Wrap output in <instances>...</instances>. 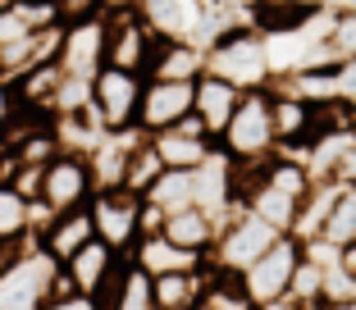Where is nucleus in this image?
Listing matches in <instances>:
<instances>
[{
	"instance_id": "f257e3e1",
	"label": "nucleus",
	"mask_w": 356,
	"mask_h": 310,
	"mask_svg": "<svg viewBox=\"0 0 356 310\" xmlns=\"http://www.w3.org/2000/svg\"><path fill=\"white\" fill-rule=\"evenodd\" d=\"M220 151L233 165H265L279 155V137H274V92H242L238 114L229 119V128L220 133Z\"/></svg>"
},
{
	"instance_id": "f03ea898",
	"label": "nucleus",
	"mask_w": 356,
	"mask_h": 310,
	"mask_svg": "<svg viewBox=\"0 0 356 310\" xmlns=\"http://www.w3.org/2000/svg\"><path fill=\"white\" fill-rule=\"evenodd\" d=\"M206 73L233 83L238 92H261L274 83V64H270V46L256 28H233L220 42L206 46Z\"/></svg>"
},
{
	"instance_id": "7ed1b4c3",
	"label": "nucleus",
	"mask_w": 356,
	"mask_h": 310,
	"mask_svg": "<svg viewBox=\"0 0 356 310\" xmlns=\"http://www.w3.org/2000/svg\"><path fill=\"white\" fill-rule=\"evenodd\" d=\"M279 238L283 233L270 228L261 215H252V210H233V215L220 224V238H215V247H210L206 265H220V269H229V274H242V269H252Z\"/></svg>"
},
{
	"instance_id": "20e7f679",
	"label": "nucleus",
	"mask_w": 356,
	"mask_h": 310,
	"mask_svg": "<svg viewBox=\"0 0 356 310\" xmlns=\"http://www.w3.org/2000/svg\"><path fill=\"white\" fill-rule=\"evenodd\" d=\"M142 206H147V201L137 197V192H128V187L96 192V197L87 201L92 224H96V238H101L110 251H119V256H133V247L142 242Z\"/></svg>"
},
{
	"instance_id": "39448f33",
	"label": "nucleus",
	"mask_w": 356,
	"mask_h": 310,
	"mask_svg": "<svg viewBox=\"0 0 356 310\" xmlns=\"http://www.w3.org/2000/svg\"><path fill=\"white\" fill-rule=\"evenodd\" d=\"M142 87L147 78L128 69H110L105 64L92 78V114L105 133H124V128H137V105H142Z\"/></svg>"
},
{
	"instance_id": "423d86ee",
	"label": "nucleus",
	"mask_w": 356,
	"mask_h": 310,
	"mask_svg": "<svg viewBox=\"0 0 356 310\" xmlns=\"http://www.w3.org/2000/svg\"><path fill=\"white\" fill-rule=\"evenodd\" d=\"M96 197V183H92V165H87V155H74V151H60L46 165L42 174V206L51 215H69V210H83L87 201Z\"/></svg>"
},
{
	"instance_id": "0eeeda50",
	"label": "nucleus",
	"mask_w": 356,
	"mask_h": 310,
	"mask_svg": "<svg viewBox=\"0 0 356 310\" xmlns=\"http://www.w3.org/2000/svg\"><path fill=\"white\" fill-rule=\"evenodd\" d=\"M156 46V32L137 10H105V64L147 78V60Z\"/></svg>"
},
{
	"instance_id": "6e6552de",
	"label": "nucleus",
	"mask_w": 356,
	"mask_h": 310,
	"mask_svg": "<svg viewBox=\"0 0 356 310\" xmlns=\"http://www.w3.org/2000/svg\"><path fill=\"white\" fill-rule=\"evenodd\" d=\"M297 265H302V242L293 233H283L252 269H242V288L252 297V306H265V301L288 297V283H293Z\"/></svg>"
},
{
	"instance_id": "1a4fd4ad",
	"label": "nucleus",
	"mask_w": 356,
	"mask_h": 310,
	"mask_svg": "<svg viewBox=\"0 0 356 310\" xmlns=\"http://www.w3.org/2000/svg\"><path fill=\"white\" fill-rule=\"evenodd\" d=\"M197 105V83H165V78H147L142 87V105H137V128L142 133H165L178 119H188Z\"/></svg>"
},
{
	"instance_id": "9d476101",
	"label": "nucleus",
	"mask_w": 356,
	"mask_h": 310,
	"mask_svg": "<svg viewBox=\"0 0 356 310\" xmlns=\"http://www.w3.org/2000/svg\"><path fill=\"white\" fill-rule=\"evenodd\" d=\"M60 69L69 78H87V83L105 69V14L60 28Z\"/></svg>"
},
{
	"instance_id": "9b49d317",
	"label": "nucleus",
	"mask_w": 356,
	"mask_h": 310,
	"mask_svg": "<svg viewBox=\"0 0 356 310\" xmlns=\"http://www.w3.org/2000/svg\"><path fill=\"white\" fill-rule=\"evenodd\" d=\"M210 0H137V14L165 42H197Z\"/></svg>"
},
{
	"instance_id": "f8f14e48",
	"label": "nucleus",
	"mask_w": 356,
	"mask_h": 310,
	"mask_svg": "<svg viewBox=\"0 0 356 310\" xmlns=\"http://www.w3.org/2000/svg\"><path fill=\"white\" fill-rule=\"evenodd\" d=\"M101 310H156V279L137 260H119L115 274L105 279V288L96 292Z\"/></svg>"
},
{
	"instance_id": "ddd939ff",
	"label": "nucleus",
	"mask_w": 356,
	"mask_h": 310,
	"mask_svg": "<svg viewBox=\"0 0 356 310\" xmlns=\"http://www.w3.org/2000/svg\"><path fill=\"white\" fill-rule=\"evenodd\" d=\"M142 137H147L142 128H124V133H105L101 142H96V151L87 155L96 192H115V187H124L128 160H133V151H137V142H142Z\"/></svg>"
},
{
	"instance_id": "4468645a",
	"label": "nucleus",
	"mask_w": 356,
	"mask_h": 310,
	"mask_svg": "<svg viewBox=\"0 0 356 310\" xmlns=\"http://www.w3.org/2000/svg\"><path fill=\"white\" fill-rule=\"evenodd\" d=\"M274 137H279V155H297L302 160L306 146L315 142V105L297 101L288 92H274Z\"/></svg>"
},
{
	"instance_id": "2eb2a0df",
	"label": "nucleus",
	"mask_w": 356,
	"mask_h": 310,
	"mask_svg": "<svg viewBox=\"0 0 356 310\" xmlns=\"http://www.w3.org/2000/svg\"><path fill=\"white\" fill-rule=\"evenodd\" d=\"M197 206L206 210L210 219H229L233 210H242L238 201H233V160L215 146V155H210L206 165L197 169Z\"/></svg>"
},
{
	"instance_id": "dca6fc26",
	"label": "nucleus",
	"mask_w": 356,
	"mask_h": 310,
	"mask_svg": "<svg viewBox=\"0 0 356 310\" xmlns=\"http://www.w3.org/2000/svg\"><path fill=\"white\" fill-rule=\"evenodd\" d=\"M37 242H42V251L55 260V265H64V260H74L78 251L87 247V242H96V224H92V210H69V215H55L51 224L37 233Z\"/></svg>"
},
{
	"instance_id": "f3484780",
	"label": "nucleus",
	"mask_w": 356,
	"mask_h": 310,
	"mask_svg": "<svg viewBox=\"0 0 356 310\" xmlns=\"http://www.w3.org/2000/svg\"><path fill=\"white\" fill-rule=\"evenodd\" d=\"M206 73V51L197 42H165L156 37L147 60V78H165V83H197Z\"/></svg>"
},
{
	"instance_id": "a211bd4d",
	"label": "nucleus",
	"mask_w": 356,
	"mask_h": 310,
	"mask_svg": "<svg viewBox=\"0 0 356 310\" xmlns=\"http://www.w3.org/2000/svg\"><path fill=\"white\" fill-rule=\"evenodd\" d=\"M238 105H242V92L233 83H224V78H215V73H201L197 78V105H192V114L210 128L215 142H220V133L229 128V119L238 114Z\"/></svg>"
},
{
	"instance_id": "6ab92c4d",
	"label": "nucleus",
	"mask_w": 356,
	"mask_h": 310,
	"mask_svg": "<svg viewBox=\"0 0 356 310\" xmlns=\"http://www.w3.org/2000/svg\"><path fill=\"white\" fill-rule=\"evenodd\" d=\"M119 260H124L119 251H110L101 238H96V242H87V247L78 251L74 260H64L60 269H64V279L74 283V292H83V297H96V292L105 288V279L115 274Z\"/></svg>"
},
{
	"instance_id": "aec40b11",
	"label": "nucleus",
	"mask_w": 356,
	"mask_h": 310,
	"mask_svg": "<svg viewBox=\"0 0 356 310\" xmlns=\"http://www.w3.org/2000/svg\"><path fill=\"white\" fill-rule=\"evenodd\" d=\"M160 238H169L174 247H183V251L210 256V247H215V238H220V219H210L201 206H188V210H178V215H165Z\"/></svg>"
},
{
	"instance_id": "412c9836",
	"label": "nucleus",
	"mask_w": 356,
	"mask_h": 310,
	"mask_svg": "<svg viewBox=\"0 0 356 310\" xmlns=\"http://www.w3.org/2000/svg\"><path fill=\"white\" fill-rule=\"evenodd\" d=\"M128 260H137V265L147 269L151 279H160V274H183V269H201L206 265V256H197V251H183V247H174L169 238H142L133 247V256Z\"/></svg>"
},
{
	"instance_id": "4be33fe9",
	"label": "nucleus",
	"mask_w": 356,
	"mask_h": 310,
	"mask_svg": "<svg viewBox=\"0 0 356 310\" xmlns=\"http://www.w3.org/2000/svg\"><path fill=\"white\" fill-rule=\"evenodd\" d=\"M60 83H64L60 60L37 64V69H28L19 83H14V105L37 110V114H51V119H55V96H60Z\"/></svg>"
},
{
	"instance_id": "5701e85b",
	"label": "nucleus",
	"mask_w": 356,
	"mask_h": 310,
	"mask_svg": "<svg viewBox=\"0 0 356 310\" xmlns=\"http://www.w3.org/2000/svg\"><path fill=\"white\" fill-rule=\"evenodd\" d=\"M320 0H252V28L261 37H283V32H302L311 10Z\"/></svg>"
},
{
	"instance_id": "b1692460",
	"label": "nucleus",
	"mask_w": 356,
	"mask_h": 310,
	"mask_svg": "<svg viewBox=\"0 0 356 310\" xmlns=\"http://www.w3.org/2000/svg\"><path fill=\"white\" fill-rule=\"evenodd\" d=\"M151 146L160 151V160H165V169H201L215 155V146L210 137H188L183 128H165V133H151Z\"/></svg>"
},
{
	"instance_id": "393cba45",
	"label": "nucleus",
	"mask_w": 356,
	"mask_h": 310,
	"mask_svg": "<svg viewBox=\"0 0 356 310\" xmlns=\"http://www.w3.org/2000/svg\"><path fill=\"white\" fill-rule=\"evenodd\" d=\"M142 201H147V206H156L160 215H178V210L197 206V169H165V174H160V183L151 187Z\"/></svg>"
},
{
	"instance_id": "a878e982",
	"label": "nucleus",
	"mask_w": 356,
	"mask_h": 310,
	"mask_svg": "<svg viewBox=\"0 0 356 310\" xmlns=\"http://www.w3.org/2000/svg\"><path fill=\"white\" fill-rule=\"evenodd\" d=\"M197 310H256L247 288H242V274H229L220 265H206V292H201Z\"/></svg>"
},
{
	"instance_id": "bb28decb",
	"label": "nucleus",
	"mask_w": 356,
	"mask_h": 310,
	"mask_svg": "<svg viewBox=\"0 0 356 310\" xmlns=\"http://www.w3.org/2000/svg\"><path fill=\"white\" fill-rule=\"evenodd\" d=\"M242 210L261 215L265 224H270V228H279V233H293L302 201H297V197H288V192H279V187H270V183L261 178V187H256L252 197H247V206H242Z\"/></svg>"
},
{
	"instance_id": "cd10ccee",
	"label": "nucleus",
	"mask_w": 356,
	"mask_h": 310,
	"mask_svg": "<svg viewBox=\"0 0 356 310\" xmlns=\"http://www.w3.org/2000/svg\"><path fill=\"white\" fill-rule=\"evenodd\" d=\"M201 292H206V265L183 269V274H160L156 279V310L201 306Z\"/></svg>"
},
{
	"instance_id": "c85d7f7f",
	"label": "nucleus",
	"mask_w": 356,
	"mask_h": 310,
	"mask_svg": "<svg viewBox=\"0 0 356 310\" xmlns=\"http://www.w3.org/2000/svg\"><path fill=\"white\" fill-rule=\"evenodd\" d=\"M28 206L10 183H0V247H28V233H32V219Z\"/></svg>"
},
{
	"instance_id": "c756f323",
	"label": "nucleus",
	"mask_w": 356,
	"mask_h": 310,
	"mask_svg": "<svg viewBox=\"0 0 356 310\" xmlns=\"http://www.w3.org/2000/svg\"><path fill=\"white\" fill-rule=\"evenodd\" d=\"M160 174H165V160H160V151L151 146V137H142V142H137V151H133V160H128L124 187H128V192H137V197H147L151 187L160 183Z\"/></svg>"
},
{
	"instance_id": "7c9ffc66",
	"label": "nucleus",
	"mask_w": 356,
	"mask_h": 310,
	"mask_svg": "<svg viewBox=\"0 0 356 310\" xmlns=\"http://www.w3.org/2000/svg\"><path fill=\"white\" fill-rule=\"evenodd\" d=\"M320 242H329V247H338V251L356 242V187L352 183L343 187V197H338V206H334V215H329Z\"/></svg>"
},
{
	"instance_id": "2f4dec72",
	"label": "nucleus",
	"mask_w": 356,
	"mask_h": 310,
	"mask_svg": "<svg viewBox=\"0 0 356 310\" xmlns=\"http://www.w3.org/2000/svg\"><path fill=\"white\" fill-rule=\"evenodd\" d=\"M343 301H356V274H347L343 265H334V269H325L320 306H343Z\"/></svg>"
},
{
	"instance_id": "473e14b6",
	"label": "nucleus",
	"mask_w": 356,
	"mask_h": 310,
	"mask_svg": "<svg viewBox=\"0 0 356 310\" xmlns=\"http://www.w3.org/2000/svg\"><path fill=\"white\" fill-rule=\"evenodd\" d=\"M329 51L338 60H356V5H343L334 23V37H329Z\"/></svg>"
},
{
	"instance_id": "72a5a7b5",
	"label": "nucleus",
	"mask_w": 356,
	"mask_h": 310,
	"mask_svg": "<svg viewBox=\"0 0 356 310\" xmlns=\"http://www.w3.org/2000/svg\"><path fill=\"white\" fill-rule=\"evenodd\" d=\"M55 10H60V28H64V23L101 19V14H105V0H55Z\"/></svg>"
},
{
	"instance_id": "f704fd0d",
	"label": "nucleus",
	"mask_w": 356,
	"mask_h": 310,
	"mask_svg": "<svg viewBox=\"0 0 356 310\" xmlns=\"http://www.w3.org/2000/svg\"><path fill=\"white\" fill-rule=\"evenodd\" d=\"M28 23H23V14H19V5H0V46H10V42H19V37H28Z\"/></svg>"
},
{
	"instance_id": "c9c22d12",
	"label": "nucleus",
	"mask_w": 356,
	"mask_h": 310,
	"mask_svg": "<svg viewBox=\"0 0 356 310\" xmlns=\"http://www.w3.org/2000/svg\"><path fill=\"white\" fill-rule=\"evenodd\" d=\"M338 101L356 110V60H338Z\"/></svg>"
},
{
	"instance_id": "e433bc0d",
	"label": "nucleus",
	"mask_w": 356,
	"mask_h": 310,
	"mask_svg": "<svg viewBox=\"0 0 356 310\" xmlns=\"http://www.w3.org/2000/svg\"><path fill=\"white\" fill-rule=\"evenodd\" d=\"M42 310H101V301L83 297V292H69V297H51Z\"/></svg>"
},
{
	"instance_id": "4c0bfd02",
	"label": "nucleus",
	"mask_w": 356,
	"mask_h": 310,
	"mask_svg": "<svg viewBox=\"0 0 356 310\" xmlns=\"http://www.w3.org/2000/svg\"><path fill=\"white\" fill-rule=\"evenodd\" d=\"M14 114V87L10 83H0V128H5V119Z\"/></svg>"
},
{
	"instance_id": "58836bf2",
	"label": "nucleus",
	"mask_w": 356,
	"mask_h": 310,
	"mask_svg": "<svg viewBox=\"0 0 356 310\" xmlns=\"http://www.w3.org/2000/svg\"><path fill=\"white\" fill-rule=\"evenodd\" d=\"M338 265H343L347 274H356V242H352V247H343V251H338Z\"/></svg>"
},
{
	"instance_id": "ea45409f",
	"label": "nucleus",
	"mask_w": 356,
	"mask_h": 310,
	"mask_svg": "<svg viewBox=\"0 0 356 310\" xmlns=\"http://www.w3.org/2000/svg\"><path fill=\"white\" fill-rule=\"evenodd\" d=\"M256 310H297V301L293 297H279V301H265V306H256Z\"/></svg>"
},
{
	"instance_id": "a19ab883",
	"label": "nucleus",
	"mask_w": 356,
	"mask_h": 310,
	"mask_svg": "<svg viewBox=\"0 0 356 310\" xmlns=\"http://www.w3.org/2000/svg\"><path fill=\"white\" fill-rule=\"evenodd\" d=\"M338 178H343V183H352V187H356V151L347 155V165H343V174H338Z\"/></svg>"
},
{
	"instance_id": "79ce46f5",
	"label": "nucleus",
	"mask_w": 356,
	"mask_h": 310,
	"mask_svg": "<svg viewBox=\"0 0 356 310\" xmlns=\"http://www.w3.org/2000/svg\"><path fill=\"white\" fill-rule=\"evenodd\" d=\"M5 160H10V151H5V146H0V183H5Z\"/></svg>"
},
{
	"instance_id": "37998d69",
	"label": "nucleus",
	"mask_w": 356,
	"mask_h": 310,
	"mask_svg": "<svg viewBox=\"0 0 356 310\" xmlns=\"http://www.w3.org/2000/svg\"><path fill=\"white\" fill-rule=\"evenodd\" d=\"M325 310H356V301H343V306H325Z\"/></svg>"
},
{
	"instance_id": "c03bdc74",
	"label": "nucleus",
	"mask_w": 356,
	"mask_h": 310,
	"mask_svg": "<svg viewBox=\"0 0 356 310\" xmlns=\"http://www.w3.org/2000/svg\"><path fill=\"white\" fill-rule=\"evenodd\" d=\"M10 5H37V0H10Z\"/></svg>"
},
{
	"instance_id": "a18cd8bd",
	"label": "nucleus",
	"mask_w": 356,
	"mask_h": 310,
	"mask_svg": "<svg viewBox=\"0 0 356 310\" xmlns=\"http://www.w3.org/2000/svg\"><path fill=\"white\" fill-rule=\"evenodd\" d=\"M178 310H197V306H178Z\"/></svg>"
}]
</instances>
